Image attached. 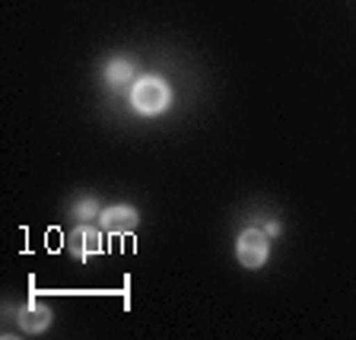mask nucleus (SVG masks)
Wrapping results in <instances>:
<instances>
[{"label": "nucleus", "instance_id": "nucleus-1", "mask_svg": "<svg viewBox=\"0 0 356 340\" xmlns=\"http://www.w3.org/2000/svg\"><path fill=\"white\" fill-rule=\"evenodd\" d=\"M169 102H172V92L163 76H140L131 89V105L140 115H159V111L169 108Z\"/></svg>", "mask_w": 356, "mask_h": 340}, {"label": "nucleus", "instance_id": "nucleus-3", "mask_svg": "<svg viewBox=\"0 0 356 340\" xmlns=\"http://www.w3.org/2000/svg\"><path fill=\"white\" fill-rule=\"evenodd\" d=\"M99 220H102V229L105 232H111V236H124V232H131L134 226H137V210L134 207H108V210H102L99 213Z\"/></svg>", "mask_w": 356, "mask_h": 340}, {"label": "nucleus", "instance_id": "nucleus-5", "mask_svg": "<svg viewBox=\"0 0 356 340\" xmlns=\"http://www.w3.org/2000/svg\"><path fill=\"white\" fill-rule=\"evenodd\" d=\"M48 325H51V309H48V305H42V302L22 305V311H19V327L22 331L42 334Z\"/></svg>", "mask_w": 356, "mask_h": 340}, {"label": "nucleus", "instance_id": "nucleus-7", "mask_svg": "<svg viewBox=\"0 0 356 340\" xmlns=\"http://www.w3.org/2000/svg\"><path fill=\"white\" fill-rule=\"evenodd\" d=\"M74 216H76V220H92V216H99L96 200H92V197H83V200H76Z\"/></svg>", "mask_w": 356, "mask_h": 340}, {"label": "nucleus", "instance_id": "nucleus-6", "mask_svg": "<svg viewBox=\"0 0 356 340\" xmlns=\"http://www.w3.org/2000/svg\"><path fill=\"white\" fill-rule=\"evenodd\" d=\"M105 80L111 83V86H127V83L134 80V64L127 58H115L108 60V67H105Z\"/></svg>", "mask_w": 356, "mask_h": 340}, {"label": "nucleus", "instance_id": "nucleus-4", "mask_svg": "<svg viewBox=\"0 0 356 340\" xmlns=\"http://www.w3.org/2000/svg\"><path fill=\"white\" fill-rule=\"evenodd\" d=\"M102 252V232L99 229H89V226H80V229H74V236H70V254L80 261L92 258V254Z\"/></svg>", "mask_w": 356, "mask_h": 340}, {"label": "nucleus", "instance_id": "nucleus-2", "mask_svg": "<svg viewBox=\"0 0 356 340\" xmlns=\"http://www.w3.org/2000/svg\"><path fill=\"white\" fill-rule=\"evenodd\" d=\"M236 254L245 267H264L270 258V238L261 229H245L236 242Z\"/></svg>", "mask_w": 356, "mask_h": 340}]
</instances>
